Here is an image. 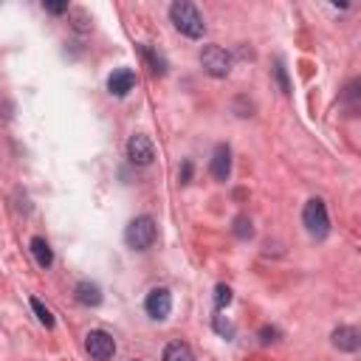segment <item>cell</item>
I'll list each match as a JSON object with an SVG mask.
<instances>
[{"label": "cell", "mask_w": 361, "mask_h": 361, "mask_svg": "<svg viewBox=\"0 0 361 361\" xmlns=\"http://www.w3.org/2000/svg\"><path fill=\"white\" fill-rule=\"evenodd\" d=\"M133 361H139V358H133Z\"/></svg>", "instance_id": "obj_22"}, {"label": "cell", "mask_w": 361, "mask_h": 361, "mask_svg": "<svg viewBox=\"0 0 361 361\" xmlns=\"http://www.w3.org/2000/svg\"><path fill=\"white\" fill-rule=\"evenodd\" d=\"M32 311L37 313V319H40L46 327H54V316H51V311H48V308H46L40 299H32Z\"/></svg>", "instance_id": "obj_16"}, {"label": "cell", "mask_w": 361, "mask_h": 361, "mask_svg": "<svg viewBox=\"0 0 361 361\" xmlns=\"http://www.w3.org/2000/svg\"><path fill=\"white\" fill-rule=\"evenodd\" d=\"M136 88V74L130 71V68H118V71H113L110 74V79H107V90L113 93V96H128L130 90Z\"/></svg>", "instance_id": "obj_8"}, {"label": "cell", "mask_w": 361, "mask_h": 361, "mask_svg": "<svg viewBox=\"0 0 361 361\" xmlns=\"http://www.w3.org/2000/svg\"><path fill=\"white\" fill-rule=\"evenodd\" d=\"M260 336H263V341L268 344V341H274V339L280 336V330H277V327H263V330H260Z\"/></svg>", "instance_id": "obj_20"}, {"label": "cell", "mask_w": 361, "mask_h": 361, "mask_svg": "<svg viewBox=\"0 0 361 361\" xmlns=\"http://www.w3.org/2000/svg\"><path fill=\"white\" fill-rule=\"evenodd\" d=\"M74 294H76V299H79L82 305H99V302H102V291H99V285H93V282H79Z\"/></svg>", "instance_id": "obj_13"}, {"label": "cell", "mask_w": 361, "mask_h": 361, "mask_svg": "<svg viewBox=\"0 0 361 361\" xmlns=\"http://www.w3.org/2000/svg\"><path fill=\"white\" fill-rule=\"evenodd\" d=\"M358 344H361V336H358L355 327L344 325V327H336L333 330V347H339L344 353H353V350H358Z\"/></svg>", "instance_id": "obj_10"}, {"label": "cell", "mask_w": 361, "mask_h": 361, "mask_svg": "<svg viewBox=\"0 0 361 361\" xmlns=\"http://www.w3.org/2000/svg\"><path fill=\"white\" fill-rule=\"evenodd\" d=\"M43 9L51 12V15H62V12H68V4H54V0H43Z\"/></svg>", "instance_id": "obj_18"}, {"label": "cell", "mask_w": 361, "mask_h": 361, "mask_svg": "<svg viewBox=\"0 0 361 361\" xmlns=\"http://www.w3.org/2000/svg\"><path fill=\"white\" fill-rule=\"evenodd\" d=\"M200 65H203V71H206L209 76L223 79V76H229V71H231V57H229L220 46H203V51H200Z\"/></svg>", "instance_id": "obj_4"}, {"label": "cell", "mask_w": 361, "mask_h": 361, "mask_svg": "<svg viewBox=\"0 0 361 361\" xmlns=\"http://www.w3.org/2000/svg\"><path fill=\"white\" fill-rule=\"evenodd\" d=\"M234 234H237L240 240H246V237H252V234H254V229H252V220H249L246 214H240V217L234 220Z\"/></svg>", "instance_id": "obj_15"}, {"label": "cell", "mask_w": 361, "mask_h": 361, "mask_svg": "<svg viewBox=\"0 0 361 361\" xmlns=\"http://www.w3.org/2000/svg\"><path fill=\"white\" fill-rule=\"evenodd\" d=\"M209 170H212V178L214 181H229V175H231V150L226 144H217L214 147Z\"/></svg>", "instance_id": "obj_9"}, {"label": "cell", "mask_w": 361, "mask_h": 361, "mask_svg": "<svg viewBox=\"0 0 361 361\" xmlns=\"http://www.w3.org/2000/svg\"><path fill=\"white\" fill-rule=\"evenodd\" d=\"M302 223H305V229H308V234H311V237L325 240V237H327V231H330V217H327V206H325V200L311 198V200L305 203V209H302Z\"/></svg>", "instance_id": "obj_2"}, {"label": "cell", "mask_w": 361, "mask_h": 361, "mask_svg": "<svg viewBox=\"0 0 361 361\" xmlns=\"http://www.w3.org/2000/svg\"><path fill=\"white\" fill-rule=\"evenodd\" d=\"M128 158H130L133 164H139V167L153 164V158H156V147H153V142H150L147 136H142V133L130 136V142H128Z\"/></svg>", "instance_id": "obj_7"}, {"label": "cell", "mask_w": 361, "mask_h": 361, "mask_svg": "<svg viewBox=\"0 0 361 361\" xmlns=\"http://www.w3.org/2000/svg\"><path fill=\"white\" fill-rule=\"evenodd\" d=\"M214 305L223 311L226 305H231V288L229 285H217L214 288Z\"/></svg>", "instance_id": "obj_17"}, {"label": "cell", "mask_w": 361, "mask_h": 361, "mask_svg": "<svg viewBox=\"0 0 361 361\" xmlns=\"http://www.w3.org/2000/svg\"><path fill=\"white\" fill-rule=\"evenodd\" d=\"M164 361H195V353L186 341H172L164 350Z\"/></svg>", "instance_id": "obj_12"}, {"label": "cell", "mask_w": 361, "mask_h": 361, "mask_svg": "<svg viewBox=\"0 0 361 361\" xmlns=\"http://www.w3.org/2000/svg\"><path fill=\"white\" fill-rule=\"evenodd\" d=\"M170 20L175 23V29H178L181 34H186V37H192V40L203 37L206 23H203L200 12L189 4V0H175V4L170 6Z\"/></svg>", "instance_id": "obj_1"}, {"label": "cell", "mask_w": 361, "mask_h": 361, "mask_svg": "<svg viewBox=\"0 0 361 361\" xmlns=\"http://www.w3.org/2000/svg\"><path fill=\"white\" fill-rule=\"evenodd\" d=\"M142 54L147 57V62H150V68H153V74L156 76H164L167 74V62H164V57H158L156 51H150V48H142Z\"/></svg>", "instance_id": "obj_14"}, {"label": "cell", "mask_w": 361, "mask_h": 361, "mask_svg": "<svg viewBox=\"0 0 361 361\" xmlns=\"http://www.w3.org/2000/svg\"><path fill=\"white\" fill-rule=\"evenodd\" d=\"M277 76H280V85H282V90L288 93V76H285V68H282V62L277 65Z\"/></svg>", "instance_id": "obj_21"}, {"label": "cell", "mask_w": 361, "mask_h": 361, "mask_svg": "<svg viewBox=\"0 0 361 361\" xmlns=\"http://www.w3.org/2000/svg\"><path fill=\"white\" fill-rule=\"evenodd\" d=\"M144 311H147V316L150 319H167L170 316V311H172V294L167 291V288H153L150 294H147V302H144Z\"/></svg>", "instance_id": "obj_6"}, {"label": "cell", "mask_w": 361, "mask_h": 361, "mask_svg": "<svg viewBox=\"0 0 361 361\" xmlns=\"http://www.w3.org/2000/svg\"><path fill=\"white\" fill-rule=\"evenodd\" d=\"M156 237H158V229L153 223V217H136L128 231H125V240H128V246L136 249V252H147L153 243H156Z\"/></svg>", "instance_id": "obj_3"}, {"label": "cell", "mask_w": 361, "mask_h": 361, "mask_svg": "<svg viewBox=\"0 0 361 361\" xmlns=\"http://www.w3.org/2000/svg\"><path fill=\"white\" fill-rule=\"evenodd\" d=\"M32 254H34V260H37L40 268H51L54 252H51V246L46 243V237H32Z\"/></svg>", "instance_id": "obj_11"}, {"label": "cell", "mask_w": 361, "mask_h": 361, "mask_svg": "<svg viewBox=\"0 0 361 361\" xmlns=\"http://www.w3.org/2000/svg\"><path fill=\"white\" fill-rule=\"evenodd\" d=\"M214 327H217V333H223V336H231V333H234V327H231L229 322H223V316H214Z\"/></svg>", "instance_id": "obj_19"}, {"label": "cell", "mask_w": 361, "mask_h": 361, "mask_svg": "<svg viewBox=\"0 0 361 361\" xmlns=\"http://www.w3.org/2000/svg\"><path fill=\"white\" fill-rule=\"evenodd\" d=\"M85 350H88L90 358L107 361V358H113V353H116V341H113V336L104 333V330H90V333L85 336Z\"/></svg>", "instance_id": "obj_5"}]
</instances>
